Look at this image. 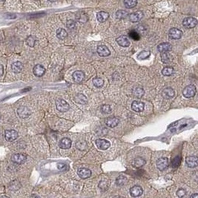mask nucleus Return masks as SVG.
Listing matches in <instances>:
<instances>
[{
    "label": "nucleus",
    "mask_w": 198,
    "mask_h": 198,
    "mask_svg": "<svg viewBox=\"0 0 198 198\" xmlns=\"http://www.w3.org/2000/svg\"><path fill=\"white\" fill-rule=\"evenodd\" d=\"M145 105L143 102L135 100L132 103L131 105V108L132 110L136 112H142L143 110H144Z\"/></svg>",
    "instance_id": "18"
},
{
    "label": "nucleus",
    "mask_w": 198,
    "mask_h": 198,
    "mask_svg": "<svg viewBox=\"0 0 198 198\" xmlns=\"http://www.w3.org/2000/svg\"><path fill=\"white\" fill-rule=\"evenodd\" d=\"M137 4V0H124V5L127 8H133Z\"/></svg>",
    "instance_id": "30"
},
{
    "label": "nucleus",
    "mask_w": 198,
    "mask_h": 198,
    "mask_svg": "<svg viewBox=\"0 0 198 198\" xmlns=\"http://www.w3.org/2000/svg\"><path fill=\"white\" fill-rule=\"evenodd\" d=\"M130 194L131 197H138L140 196L143 193V190L141 186H134L130 188Z\"/></svg>",
    "instance_id": "12"
},
{
    "label": "nucleus",
    "mask_w": 198,
    "mask_h": 198,
    "mask_svg": "<svg viewBox=\"0 0 198 198\" xmlns=\"http://www.w3.org/2000/svg\"><path fill=\"white\" fill-rule=\"evenodd\" d=\"M128 16V13L123 10H117V13H116V16H117V19H124Z\"/></svg>",
    "instance_id": "37"
},
{
    "label": "nucleus",
    "mask_w": 198,
    "mask_h": 198,
    "mask_svg": "<svg viewBox=\"0 0 198 198\" xmlns=\"http://www.w3.org/2000/svg\"><path fill=\"white\" fill-rule=\"evenodd\" d=\"M186 194V191L185 190L184 188H180V189L177 190V197H184Z\"/></svg>",
    "instance_id": "43"
},
{
    "label": "nucleus",
    "mask_w": 198,
    "mask_h": 198,
    "mask_svg": "<svg viewBox=\"0 0 198 198\" xmlns=\"http://www.w3.org/2000/svg\"><path fill=\"white\" fill-rule=\"evenodd\" d=\"M74 101L78 104L85 105L88 103V99H87L86 96H85L83 94H78L74 97Z\"/></svg>",
    "instance_id": "23"
},
{
    "label": "nucleus",
    "mask_w": 198,
    "mask_h": 198,
    "mask_svg": "<svg viewBox=\"0 0 198 198\" xmlns=\"http://www.w3.org/2000/svg\"><path fill=\"white\" fill-rule=\"evenodd\" d=\"M19 134L15 130H6L5 131V138L7 141L12 142L18 138Z\"/></svg>",
    "instance_id": "4"
},
{
    "label": "nucleus",
    "mask_w": 198,
    "mask_h": 198,
    "mask_svg": "<svg viewBox=\"0 0 198 198\" xmlns=\"http://www.w3.org/2000/svg\"><path fill=\"white\" fill-rule=\"evenodd\" d=\"M183 25L186 28H193L197 25V20L196 18L189 16V17H186L183 19Z\"/></svg>",
    "instance_id": "3"
},
{
    "label": "nucleus",
    "mask_w": 198,
    "mask_h": 198,
    "mask_svg": "<svg viewBox=\"0 0 198 198\" xmlns=\"http://www.w3.org/2000/svg\"><path fill=\"white\" fill-rule=\"evenodd\" d=\"M17 114L22 119L28 118L30 115V111L26 106H20L17 110Z\"/></svg>",
    "instance_id": "11"
},
{
    "label": "nucleus",
    "mask_w": 198,
    "mask_h": 198,
    "mask_svg": "<svg viewBox=\"0 0 198 198\" xmlns=\"http://www.w3.org/2000/svg\"><path fill=\"white\" fill-rule=\"evenodd\" d=\"M168 159L167 157H160L157 160V167L159 170L163 171L168 168Z\"/></svg>",
    "instance_id": "8"
},
{
    "label": "nucleus",
    "mask_w": 198,
    "mask_h": 198,
    "mask_svg": "<svg viewBox=\"0 0 198 198\" xmlns=\"http://www.w3.org/2000/svg\"><path fill=\"white\" fill-rule=\"evenodd\" d=\"M66 26H67V28H68V29H70V30H72V29L75 28V27H76L75 22H74V20H72V19L68 20V22H67Z\"/></svg>",
    "instance_id": "42"
},
{
    "label": "nucleus",
    "mask_w": 198,
    "mask_h": 198,
    "mask_svg": "<svg viewBox=\"0 0 198 198\" xmlns=\"http://www.w3.org/2000/svg\"><path fill=\"white\" fill-rule=\"evenodd\" d=\"M174 68L172 67H166L162 70V74L163 75L166 76V77H169V76H172V74H174Z\"/></svg>",
    "instance_id": "31"
},
{
    "label": "nucleus",
    "mask_w": 198,
    "mask_h": 198,
    "mask_svg": "<svg viewBox=\"0 0 198 198\" xmlns=\"http://www.w3.org/2000/svg\"><path fill=\"white\" fill-rule=\"evenodd\" d=\"M56 105H57V110L60 112H66L70 109V105L63 99H57Z\"/></svg>",
    "instance_id": "2"
},
{
    "label": "nucleus",
    "mask_w": 198,
    "mask_h": 198,
    "mask_svg": "<svg viewBox=\"0 0 198 198\" xmlns=\"http://www.w3.org/2000/svg\"><path fill=\"white\" fill-rule=\"evenodd\" d=\"M27 160V157L22 154H15L11 157V160L13 163L16 164H22Z\"/></svg>",
    "instance_id": "7"
},
{
    "label": "nucleus",
    "mask_w": 198,
    "mask_h": 198,
    "mask_svg": "<svg viewBox=\"0 0 198 198\" xmlns=\"http://www.w3.org/2000/svg\"><path fill=\"white\" fill-rule=\"evenodd\" d=\"M194 197H198V194H193L190 196V198H194Z\"/></svg>",
    "instance_id": "44"
},
{
    "label": "nucleus",
    "mask_w": 198,
    "mask_h": 198,
    "mask_svg": "<svg viewBox=\"0 0 198 198\" xmlns=\"http://www.w3.org/2000/svg\"><path fill=\"white\" fill-rule=\"evenodd\" d=\"M72 142L71 140V139L69 138L65 137L63 138L59 143V148H62V149H68L71 147Z\"/></svg>",
    "instance_id": "16"
},
{
    "label": "nucleus",
    "mask_w": 198,
    "mask_h": 198,
    "mask_svg": "<svg viewBox=\"0 0 198 198\" xmlns=\"http://www.w3.org/2000/svg\"><path fill=\"white\" fill-rule=\"evenodd\" d=\"M143 17V13L142 11H137L130 14L128 15V19L131 22H137L140 21Z\"/></svg>",
    "instance_id": "13"
},
{
    "label": "nucleus",
    "mask_w": 198,
    "mask_h": 198,
    "mask_svg": "<svg viewBox=\"0 0 198 198\" xmlns=\"http://www.w3.org/2000/svg\"><path fill=\"white\" fill-rule=\"evenodd\" d=\"M161 59H162V61H163L164 63H170L171 60H172L171 55H169L168 54H167V52L162 53Z\"/></svg>",
    "instance_id": "35"
},
{
    "label": "nucleus",
    "mask_w": 198,
    "mask_h": 198,
    "mask_svg": "<svg viewBox=\"0 0 198 198\" xmlns=\"http://www.w3.org/2000/svg\"><path fill=\"white\" fill-rule=\"evenodd\" d=\"M186 164L189 168H195L198 165V160L196 156H188L186 159Z\"/></svg>",
    "instance_id": "14"
},
{
    "label": "nucleus",
    "mask_w": 198,
    "mask_h": 198,
    "mask_svg": "<svg viewBox=\"0 0 198 198\" xmlns=\"http://www.w3.org/2000/svg\"><path fill=\"white\" fill-rule=\"evenodd\" d=\"M174 94H175V92H174V89L172 88H165L162 93V95L165 99H172L174 97Z\"/></svg>",
    "instance_id": "22"
},
{
    "label": "nucleus",
    "mask_w": 198,
    "mask_h": 198,
    "mask_svg": "<svg viewBox=\"0 0 198 198\" xmlns=\"http://www.w3.org/2000/svg\"><path fill=\"white\" fill-rule=\"evenodd\" d=\"M11 69L12 71L15 74H18L19 72H21L23 69V64L21 62H14V63L11 65Z\"/></svg>",
    "instance_id": "24"
},
{
    "label": "nucleus",
    "mask_w": 198,
    "mask_h": 198,
    "mask_svg": "<svg viewBox=\"0 0 198 198\" xmlns=\"http://www.w3.org/2000/svg\"><path fill=\"white\" fill-rule=\"evenodd\" d=\"M180 162H181V158L179 157V156H177L176 157H174V159H173V160H172V166H173V168H177L180 165Z\"/></svg>",
    "instance_id": "41"
},
{
    "label": "nucleus",
    "mask_w": 198,
    "mask_h": 198,
    "mask_svg": "<svg viewBox=\"0 0 198 198\" xmlns=\"http://www.w3.org/2000/svg\"><path fill=\"white\" fill-rule=\"evenodd\" d=\"M87 147V143L85 140H79L76 143V148L79 151H84Z\"/></svg>",
    "instance_id": "33"
},
{
    "label": "nucleus",
    "mask_w": 198,
    "mask_h": 198,
    "mask_svg": "<svg viewBox=\"0 0 198 198\" xmlns=\"http://www.w3.org/2000/svg\"><path fill=\"white\" fill-rule=\"evenodd\" d=\"M49 2H56L57 0H48Z\"/></svg>",
    "instance_id": "45"
},
{
    "label": "nucleus",
    "mask_w": 198,
    "mask_h": 198,
    "mask_svg": "<svg viewBox=\"0 0 198 198\" xmlns=\"http://www.w3.org/2000/svg\"><path fill=\"white\" fill-rule=\"evenodd\" d=\"M196 93H197V88L193 85H189L188 86H186V88L183 90V97L188 98H192L195 96Z\"/></svg>",
    "instance_id": "1"
},
{
    "label": "nucleus",
    "mask_w": 198,
    "mask_h": 198,
    "mask_svg": "<svg viewBox=\"0 0 198 198\" xmlns=\"http://www.w3.org/2000/svg\"><path fill=\"white\" fill-rule=\"evenodd\" d=\"M101 111L103 114H110L111 112V108L108 105H103L101 106Z\"/></svg>",
    "instance_id": "40"
},
{
    "label": "nucleus",
    "mask_w": 198,
    "mask_h": 198,
    "mask_svg": "<svg viewBox=\"0 0 198 198\" xmlns=\"http://www.w3.org/2000/svg\"><path fill=\"white\" fill-rule=\"evenodd\" d=\"M36 43V39L33 36H30L27 38L26 39V44L30 47H34Z\"/></svg>",
    "instance_id": "39"
},
{
    "label": "nucleus",
    "mask_w": 198,
    "mask_h": 198,
    "mask_svg": "<svg viewBox=\"0 0 198 198\" xmlns=\"http://www.w3.org/2000/svg\"><path fill=\"white\" fill-rule=\"evenodd\" d=\"M183 36V32L178 28H172L168 31V37L172 39H180Z\"/></svg>",
    "instance_id": "5"
},
{
    "label": "nucleus",
    "mask_w": 198,
    "mask_h": 198,
    "mask_svg": "<svg viewBox=\"0 0 198 198\" xmlns=\"http://www.w3.org/2000/svg\"><path fill=\"white\" fill-rule=\"evenodd\" d=\"M145 164H146V160L143 157H139L135 158L133 160V163H132L133 166L135 167V168H140V167L144 166Z\"/></svg>",
    "instance_id": "26"
},
{
    "label": "nucleus",
    "mask_w": 198,
    "mask_h": 198,
    "mask_svg": "<svg viewBox=\"0 0 198 198\" xmlns=\"http://www.w3.org/2000/svg\"><path fill=\"white\" fill-rule=\"evenodd\" d=\"M57 37L59 39H64L68 37V33L63 28H59L57 30Z\"/></svg>",
    "instance_id": "28"
},
{
    "label": "nucleus",
    "mask_w": 198,
    "mask_h": 198,
    "mask_svg": "<svg viewBox=\"0 0 198 198\" xmlns=\"http://www.w3.org/2000/svg\"><path fill=\"white\" fill-rule=\"evenodd\" d=\"M117 44L121 47H124V48H126V47H128L130 45V41L128 39V38L126 37V36H121V37H119L116 39Z\"/></svg>",
    "instance_id": "17"
},
{
    "label": "nucleus",
    "mask_w": 198,
    "mask_h": 198,
    "mask_svg": "<svg viewBox=\"0 0 198 198\" xmlns=\"http://www.w3.org/2000/svg\"><path fill=\"white\" fill-rule=\"evenodd\" d=\"M151 56V52L149 51H143L138 54V59H140V60H143V59H148Z\"/></svg>",
    "instance_id": "32"
},
{
    "label": "nucleus",
    "mask_w": 198,
    "mask_h": 198,
    "mask_svg": "<svg viewBox=\"0 0 198 198\" xmlns=\"http://www.w3.org/2000/svg\"><path fill=\"white\" fill-rule=\"evenodd\" d=\"M93 84L94 85V86L97 87V88H101V87H103V85H104V80L99 77L94 78L93 79Z\"/></svg>",
    "instance_id": "34"
},
{
    "label": "nucleus",
    "mask_w": 198,
    "mask_h": 198,
    "mask_svg": "<svg viewBox=\"0 0 198 198\" xmlns=\"http://www.w3.org/2000/svg\"><path fill=\"white\" fill-rule=\"evenodd\" d=\"M108 186H109V183L106 180H101L99 183V187L102 191H105L108 189Z\"/></svg>",
    "instance_id": "38"
},
{
    "label": "nucleus",
    "mask_w": 198,
    "mask_h": 198,
    "mask_svg": "<svg viewBox=\"0 0 198 198\" xmlns=\"http://www.w3.org/2000/svg\"><path fill=\"white\" fill-rule=\"evenodd\" d=\"M172 45L168 42H163L160 43L157 46V50L160 53H164V52H168L170 51H172Z\"/></svg>",
    "instance_id": "19"
},
{
    "label": "nucleus",
    "mask_w": 198,
    "mask_h": 198,
    "mask_svg": "<svg viewBox=\"0 0 198 198\" xmlns=\"http://www.w3.org/2000/svg\"><path fill=\"white\" fill-rule=\"evenodd\" d=\"M73 77L74 80L77 83H81L85 79V74L84 72H83L82 71H76L73 73Z\"/></svg>",
    "instance_id": "21"
},
{
    "label": "nucleus",
    "mask_w": 198,
    "mask_h": 198,
    "mask_svg": "<svg viewBox=\"0 0 198 198\" xmlns=\"http://www.w3.org/2000/svg\"><path fill=\"white\" fill-rule=\"evenodd\" d=\"M127 182H128L127 177L123 175L119 176V177L117 178V180H116V184H117L118 186H124L125 184H126Z\"/></svg>",
    "instance_id": "29"
},
{
    "label": "nucleus",
    "mask_w": 198,
    "mask_h": 198,
    "mask_svg": "<svg viewBox=\"0 0 198 198\" xmlns=\"http://www.w3.org/2000/svg\"><path fill=\"white\" fill-rule=\"evenodd\" d=\"M119 119L117 117H110L106 118L105 119V125L108 127H110V128H114V127L117 126V125L119 124Z\"/></svg>",
    "instance_id": "9"
},
{
    "label": "nucleus",
    "mask_w": 198,
    "mask_h": 198,
    "mask_svg": "<svg viewBox=\"0 0 198 198\" xmlns=\"http://www.w3.org/2000/svg\"><path fill=\"white\" fill-rule=\"evenodd\" d=\"M95 143L97 148L103 151L107 150L111 146L110 142L104 139H98L96 140Z\"/></svg>",
    "instance_id": "6"
},
{
    "label": "nucleus",
    "mask_w": 198,
    "mask_h": 198,
    "mask_svg": "<svg viewBox=\"0 0 198 198\" xmlns=\"http://www.w3.org/2000/svg\"><path fill=\"white\" fill-rule=\"evenodd\" d=\"M133 94L136 98H141L144 95V90L140 87H136L133 89Z\"/></svg>",
    "instance_id": "27"
},
{
    "label": "nucleus",
    "mask_w": 198,
    "mask_h": 198,
    "mask_svg": "<svg viewBox=\"0 0 198 198\" xmlns=\"http://www.w3.org/2000/svg\"><path fill=\"white\" fill-rule=\"evenodd\" d=\"M77 174L79 177L83 178V179H87L91 176V171L89 168H81L77 171Z\"/></svg>",
    "instance_id": "15"
},
{
    "label": "nucleus",
    "mask_w": 198,
    "mask_h": 198,
    "mask_svg": "<svg viewBox=\"0 0 198 198\" xmlns=\"http://www.w3.org/2000/svg\"><path fill=\"white\" fill-rule=\"evenodd\" d=\"M129 37L131 38L132 39H134V40H135V41L139 40V39H140V36H139V33H138L137 31H136L135 30H131V31L129 32Z\"/></svg>",
    "instance_id": "36"
},
{
    "label": "nucleus",
    "mask_w": 198,
    "mask_h": 198,
    "mask_svg": "<svg viewBox=\"0 0 198 198\" xmlns=\"http://www.w3.org/2000/svg\"><path fill=\"white\" fill-rule=\"evenodd\" d=\"M108 18H109V14L107 12L100 11L97 14V19L99 22H105V21L108 20Z\"/></svg>",
    "instance_id": "25"
},
{
    "label": "nucleus",
    "mask_w": 198,
    "mask_h": 198,
    "mask_svg": "<svg viewBox=\"0 0 198 198\" xmlns=\"http://www.w3.org/2000/svg\"><path fill=\"white\" fill-rule=\"evenodd\" d=\"M33 72H34V75L37 76V77H42V76L44 75L45 72V69L44 67L42 65H36L34 67V69H33Z\"/></svg>",
    "instance_id": "20"
},
{
    "label": "nucleus",
    "mask_w": 198,
    "mask_h": 198,
    "mask_svg": "<svg viewBox=\"0 0 198 198\" xmlns=\"http://www.w3.org/2000/svg\"><path fill=\"white\" fill-rule=\"evenodd\" d=\"M5 0H0V2H4Z\"/></svg>",
    "instance_id": "46"
},
{
    "label": "nucleus",
    "mask_w": 198,
    "mask_h": 198,
    "mask_svg": "<svg viewBox=\"0 0 198 198\" xmlns=\"http://www.w3.org/2000/svg\"><path fill=\"white\" fill-rule=\"evenodd\" d=\"M97 51L99 56H100L102 57H108L111 54L109 49L105 45H99L97 48Z\"/></svg>",
    "instance_id": "10"
}]
</instances>
